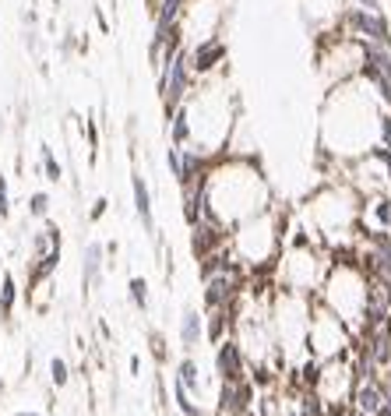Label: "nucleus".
I'll return each mask as SVG.
<instances>
[{"mask_svg":"<svg viewBox=\"0 0 391 416\" xmlns=\"http://www.w3.org/2000/svg\"><path fill=\"white\" fill-rule=\"evenodd\" d=\"M64 378H67V371H64V363H60V360H53V381L60 385Z\"/></svg>","mask_w":391,"mask_h":416,"instance_id":"412c9836","label":"nucleus"},{"mask_svg":"<svg viewBox=\"0 0 391 416\" xmlns=\"http://www.w3.org/2000/svg\"><path fill=\"white\" fill-rule=\"evenodd\" d=\"M378 148L391 152V109H381V116H378Z\"/></svg>","mask_w":391,"mask_h":416,"instance_id":"9d476101","label":"nucleus"},{"mask_svg":"<svg viewBox=\"0 0 391 416\" xmlns=\"http://www.w3.org/2000/svg\"><path fill=\"white\" fill-rule=\"evenodd\" d=\"M370 268H374V275L391 283V233L385 229L370 233Z\"/></svg>","mask_w":391,"mask_h":416,"instance_id":"39448f33","label":"nucleus"},{"mask_svg":"<svg viewBox=\"0 0 391 416\" xmlns=\"http://www.w3.org/2000/svg\"><path fill=\"white\" fill-rule=\"evenodd\" d=\"M219 374L226 378V381H240L243 378V360H240V346H233V342H226L222 349H219Z\"/></svg>","mask_w":391,"mask_h":416,"instance_id":"423d86ee","label":"nucleus"},{"mask_svg":"<svg viewBox=\"0 0 391 416\" xmlns=\"http://www.w3.org/2000/svg\"><path fill=\"white\" fill-rule=\"evenodd\" d=\"M43 166H46V177H50V180H60V177H64V170H60V163L53 159V152H50L46 145H43Z\"/></svg>","mask_w":391,"mask_h":416,"instance_id":"f8f14e48","label":"nucleus"},{"mask_svg":"<svg viewBox=\"0 0 391 416\" xmlns=\"http://www.w3.org/2000/svg\"><path fill=\"white\" fill-rule=\"evenodd\" d=\"M102 212H106V202H102V198H99V202H96V208H92V215H96V219H99V215H102Z\"/></svg>","mask_w":391,"mask_h":416,"instance_id":"4be33fe9","label":"nucleus"},{"mask_svg":"<svg viewBox=\"0 0 391 416\" xmlns=\"http://www.w3.org/2000/svg\"><path fill=\"white\" fill-rule=\"evenodd\" d=\"M170 141L173 145H187L191 141V109L187 106H177L170 113Z\"/></svg>","mask_w":391,"mask_h":416,"instance_id":"6e6552de","label":"nucleus"},{"mask_svg":"<svg viewBox=\"0 0 391 416\" xmlns=\"http://www.w3.org/2000/svg\"><path fill=\"white\" fill-rule=\"evenodd\" d=\"M338 32L360 39L363 46H391V21L385 18V11H367V7L346 4L338 14Z\"/></svg>","mask_w":391,"mask_h":416,"instance_id":"f257e3e1","label":"nucleus"},{"mask_svg":"<svg viewBox=\"0 0 391 416\" xmlns=\"http://www.w3.org/2000/svg\"><path fill=\"white\" fill-rule=\"evenodd\" d=\"M353 403H356V413L360 416H378L381 413V403H385V388L374 378H360V385L353 392Z\"/></svg>","mask_w":391,"mask_h":416,"instance_id":"20e7f679","label":"nucleus"},{"mask_svg":"<svg viewBox=\"0 0 391 416\" xmlns=\"http://www.w3.org/2000/svg\"><path fill=\"white\" fill-rule=\"evenodd\" d=\"M11 304H14V283H11V275H4V297H0V311L7 314V311H11Z\"/></svg>","mask_w":391,"mask_h":416,"instance_id":"dca6fc26","label":"nucleus"},{"mask_svg":"<svg viewBox=\"0 0 391 416\" xmlns=\"http://www.w3.org/2000/svg\"><path fill=\"white\" fill-rule=\"evenodd\" d=\"M197 332H201V317H197L194 311L184 314V342H187V346L197 342Z\"/></svg>","mask_w":391,"mask_h":416,"instance_id":"9b49d317","label":"nucleus"},{"mask_svg":"<svg viewBox=\"0 0 391 416\" xmlns=\"http://www.w3.org/2000/svg\"><path fill=\"white\" fill-rule=\"evenodd\" d=\"M28 212H32V215H46V212H50V195L35 191V195L28 198Z\"/></svg>","mask_w":391,"mask_h":416,"instance_id":"4468645a","label":"nucleus"},{"mask_svg":"<svg viewBox=\"0 0 391 416\" xmlns=\"http://www.w3.org/2000/svg\"><path fill=\"white\" fill-rule=\"evenodd\" d=\"M166 166H170V173L180 180V173H184V166H180V145H170V148H166Z\"/></svg>","mask_w":391,"mask_h":416,"instance_id":"ddd939ff","label":"nucleus"},{"mask_svg":"<svg viewBox=\"0 0 391 416\" xmlns=\"http://www.w3.org/2000/svg\"><path fill=\"white\" fill-rule=\"evenodd\" d=\"M177 403H180V410H184L187 416H197V410L191 406V399H187V388H184V385H177Z\"/></svg>","mask_w":391,"mask_h":416,"instance_id":"f3484780","label":"nucleus"},{"mask_svg":"<svg viewBox=\"0 0 391 416\" xmlns=\"http://www.w3.org/2000/svg\"><path fill=\"white\" fill-rule=\"evenodd\" d=\"M145 290H148V286H145L141 279H134V283H131V297H134V304H141V307H145V300H148V293H145Z\"/></svg>","mask_w":391,"mask_h":416,"instance_id":"a211bd4d","label":"nucleus"},{"mask_svg":"<svg viewBox=\"0 0 391 416\" xmlns=\"http://www.w3.org/2000/svg\"><path fill=\"white\" fill-rule=\"evenodd\" d=\"M159 71H163V78H159L163 103H166V113H173L177 106H184L187 92H191V82H194V71H191V60H187V46H180Z\"/></svg>","mask_w":391,"mask_h":416,"instance_id":"f03ea898","label":"nucleus"},{"mask_svg":"<svg viewBox=\"0 0 391 416\" xmlns=\"http://www.w3.org/2000/svg\"><path fill=\"white\" fill-rule=\"evenodd\" d=\"M7 180H4V177H0V215H7Z\"/></svg>","mask_w":391,"mask_h":416,"instance_id":"aec40b11","label":"nucleus"},{"mask_svg":"<svg viewBox=\"0 0 391 416\" xmlns=\"http://www.w3.org/2000/svg\"><path fill=\"white\" fill-rule=\"evenodd\" d=\"M180 385H184V388H197V367L191 360L180 367Z\"/></svg>","mask_w":391,"mask_h":416,"instance_id":"2eb2a0df","label":"nucleus"},{"mask_svg":"<svg viewBox=\"0 0 391 416\" xmlns=\"http://www.w3.org/2000/svg\"><path fill=\"white\" fill-rule=\"evenodd\" d=\"M226 39L222 35H201L194 46H187V60H191V71L194 75H211L222 60H226Z\"/></svg>","mask_w":391,"mask_h":416,"instance_id":"7ed1b4c3","label":"nucleus"},{"mask_svg":"<svg viewBox=\"0 0 391 416\" xmlns=\"http://www.w3.org/2000/svg\"><path fill=\"white\" fill-rule=\"evenodd\" d=\"M99 272H102V243H89V251H85V283L89 286L99 279Z\"/></svg>","mask_w":391,"mask_h":416,"instance_id":"1a4fd4ad","label":"nucleus"},{"mask_svg":"<svg viewBox=\"0 0 391 416\" xmlns=\"http://www.w3.org/2000/svg\"><path fill=\"white\" fill-rule=\"evenodd\" d=\"M353 7H367V11H381V0H346Z\"/></svg>","mask_w":391,"mask_h":416,"instance_id":"6ab92c4d","label":"nucleus"},{"mask_svg":"<svg viewBox=\"0 0 391 416\" xmlns=\"http://www.w3.org/2000/svg\"><path fill=\"white\" fill-rule=\"evenodd\" d=\"M134 212H138L145 233H152V229H155V219H152V195H148L145 177H134Z\"/></svg>","mask_w":391,"mask_h":416,"instance_id":"0eeeda50","label":"nucleus"}]
</instances>
